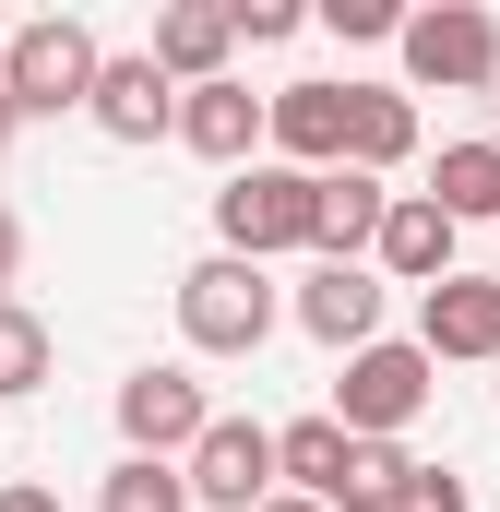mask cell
<instances>
[{"label": "cell", "mask_w": 500, "mask_h": 512, "mask_svg": "<svg viewBox=\"0 0 500 512\" xmlns=\"http://www.w3.org/2000/svg\"><path fill=\"white\" fill-rule=\"evenodd\" d=\"M286 322V298H274V274L262 262H227L203 251L191 274H179V346L191 358H262V334Z\"/></svg>", "instance_id": "obj_1"}, {"label": "cell", "mask_w": 500, "mask_h": 512, "mask_svg": "<svg viewBox=\"0 0 500 512\" xmlns=\"http://www.w3.org/2000/svg\"><path fill=\"white\" fill-rule=\"evenodd\" d=\"M310 215H322V179L250 155L239 179L215 191V251L227 262H274V251H310Z\"/></svg>", "instance_id": "obj_2"}, {"label": "cell", "mask_w": 500, "mask_h": 512, "mask_svg": "<svg viewBox=\"0 0 500 512\" xmlns=\"http://www.w3.org/2000/svg\"><path fill=\"white\" fill-rule=\"evenodd\" d=\"M96 24H72V12H36V24H12V48H0V96H12V120H60V108H84L96 96Z\"/></svg>", "instance_id": "obj_3"}, {"label": "cell", "mask_w": 500, "mask_h": 512, "mask_svg": "<svg viewBox=\"0 0 500 512\" xmlns=\"http://www.w3.org/2000/svg\"><path fill=\"white\" fill-rule=\"evenodd\" d=\"M393 48H405V84H417V96H489L500 84V12H477V0L405 12Z\"/></svg>", "instance_id": "obj_4"}, {"label": "cell", "mask_w": 500, "mask_h": 512, "mask_svg": "<svg viewBox=\"0 0 500 512\" xmlns=\"http://www.w3.org/2000/svg\"><path fill=\"white\" fill-rule=\"evenodd\" d=\"M429 382H441V370H429L417 346H393V334H370V346L346 358V382H334V405H322V417H334L346 441H405V429L429 417Z\"/></svg>", "instance_id": "obj_5"}, {"label": "cell", "mask_w": 500, "mask_h": 512, "mask_svg": "<svg viewBox=\"0 0 500 512\" xmlns=\"http://www.w3.org/2000/svg\"><path fill=\"white\" fill-rule=\"evenodd\" d=\"M203 429H215V393L191 382L179 358H143V370L120 382V441L143 453V465H179Z\"/></svg>", "instance_id": "obj_6"}, {"label": "cell", "mask_w": 500, "mask_h": 512, "mask_svg": "<svg viewBox=\"0 0 500 512\" xmlns=\"http://www.w3.org/2000/svg\"><path fill=\"white\" fill-rule=\"evenodd\" d=\"M179 489H191V512H262L274 501V429L262 417H215L179 453Z\"/></svg>", "instance_id": "obj_7"}, {"label": "cell", "mask_w": 500, "mask_h": 512, "mask_svg": "<svg viewBox=\"0 0 500 512\" xmlns=\"http://www.w3.org/2000/svg\"><path fill=\"white\" fill-rule=\"evenodd\" d=\"M453 251H465V227H453L429 191H393V203H381V239H370V274H381V286H417V298H429L441 274H465Z\"/></svg>", "instance_id": "obj_8"}, {"label": "cell", "mask_w": 500, "mask_h": 512, "mask_svg": "<svg viewBox=\"0 0 500 512\" xmlns=\"http://www.w3.org/2000/svg\"><path fill=\"white\" fill-rule=\"evenodd\" d=\"M381 298H393V286H381L370 262H310L286 310H298V334H310V346H334V358H358V346L381 334Z\"/></svg>", "instance_id": "obj_9"}, {"label": "cell", "mask_w": 500, "mask_h": 512, "mask_svg": "<svg viewBox=\"0 0 500 512\" xmlns=\"http://www.w3.org/2000/svg\"><path fill=\"white\" fill-rule=\"evenodd\" d=\"M417 358H429V370H441V358L500 370V274H441V286L417 298Z\"/></svg>", "instance_id": "obj_10"}, {"label": "cell", "mask_w": 500, "mask_h": 512, "mask_svg": "<svg viewBox=\"0 0 500 512\" xmlns=\"http://www.w3.org/2000/svg\"><path fill=\"white\" fill-rule=\"evenodd\" d=\"M84 120L108 131V143H167V131H179V84H167L143 48H108V60H96V96H84Z\"/></svg>", "instance_id": "obj_11"}, {"label": "cell", "mask_w": 500, "mask_h": 512, "mask_svg": "<svg viewBox=\"0 0 500 512\" xmlns=\"http://www.w3.org/2000/svg\"><path fill=\"white\" fill-rule=\"evenodd\" d=\"M262 143H274V167H298V179L346 167V84H274V96H262Z\"/></svg>", "instance_id": "obj_12"}, {"label": "cell", "mask_w": 500, "mask_h": 512, "mask_svg": "<svg viewBox=\"0 0 500 512\" xmlns=\"http://www.w3.org/2000/svg\"><path fill=\"white\" fill-rule=\"evenodd\" d=\"M143 60H155L179 96H191V84H227V60H239V24H227V0H167Z\"/></svg>", "instance_id": "obj_13"}, {"label": "cell", "mask_w": 500, "mask_h": 512, "mask_svg": "<svg viewBox=\"0 0 500 512\" xmlns=\"http://www.w3.org/2000/svg\"><path fill=\"white\" fill-rule=\"evenodd\" d=\"M179 143H191L203 167H227V179H239L250 155H262V96H250L239 72H227V84H191V96H179Z\"/></svg>", "instance_id": "obj_14"}, {"label": "cell", "mask_w": 500, "mask_h": 512, "mask_svg": "<svg viewBox=\"0 0 500 512\" xmlns=\"http://www.w3.org/2000/svg\"><path fill=\"white\" fill-rule=\"evenodd\" d=\"M417 155V96L405 84H346V167L358 179H393Z\"/></svg>", "instance_id": "obj_15"}, {"label": "cell", "mask_w": 500, "mask_h": 512, "mask_svg": "<svg viewBox=\"0 0 500 512\" xmlns=\"http://www.w3.org/2000/svg\"><path fill=\"white\" fill-rule=\"evenodd\" d=\"M381 179H358V167H322V215H310V262H370L381 239Z\"/></svg>", "instance_id": "obj_16"}, {"label": "cell", "mask_w": 500, "mask_h": 512, "mask_svg": "<svg viewBox=\"0 0 500 512\" xmlns=\"http://www.w3.org/2000/svg\"><path fill=\"white\" fill-rule=\"evenodd\" d=\"M346 453H358V441H346L334 417H286V429H274V489L334 512V489H346Z\"/></svg>", "instance_id": "obj_17"}, {"label": "cell", "mask_w": 500, "mask_h": 512, "mask_svg": "<svg viewBox=\"0 0 500 512\" xmlns=\"http://www.w3.org/2000/svg\"><path fill=\"white\" fill-rule=\"evenodd\" d=\"M429 203H441L453 227H500V143H441Z\"/></svg>", "instance_id": "obj_18"}, {"label": "cell", "mask_w": 500, "mask_h": 512, "mask_svg": "<svg viewBox=\"0 0 500 512\" xmlns=\"http://www.w3.org/2000/svg\"><path fill=\"white\" fill-rule=\"evenodd\" d=\"M60 370V346H48V322L24 310V298H0V405H24V393Z\"/></svg>", "instance_id": "obj_19"}, {"label": "cell", "mask_w": 500, "mask_h": 512, "mask_svg": "<svg viewBox=\"0 0 500 512\" xmlns=\"http://www.w3.org/2000/svg\"><path fill=\"white\" fill-rule=\"evenodd\" d=\"M417 477V453L405 441H358L346 453V489H334V512H393V489Z\"/></svg>", "instance_id": "obj_20"}, {"label": "cell", "mask_w": 500, "mask_h": 512, "mask_svg": "<svg viewBox=\"0 0 500 512\" xmlns=\"http://www.w3.org/2000/svg\"><path fill=\"white\" fill-rule=\"evenodd\" d=\"M96 512H191V489H179V465L120 453V465H108V489H96Z\"/></svg>", "instance_id": "obj_21"}, {"label": "cell", "mask_w": 500, "mask_h": 512, "mask_svg": "<svg viewBox=\"0 0 500 512\" xmlns=\"http://www.w3.org/2000/svg\"><path fill=\"white\" fill-rule=\"evenodd\" d=\"M227 24H239V48H286L310 12H298V0H227Z\"/></svg>", "instance_id": "obj_22"}, {"label": "cell", "mask_w": 500, "mask_h": 512, "mask_svg": "<svg viewBox=\"0 0 500 512\" xmlns=\"http://www.w3.org/2000/svg\"><path fill=\"white\" fill-rule=\"evenodd\" d=\"M393 512H477V489H465L453 465H417V477L393 489Z\"/></svg>", "instance_id": "obj_23"}, {"label": "cell", "mask_w": 500, "mask_h": 512, "mask_svg": "<svg viewBox=\"0 0 500 512\" xmlns=\"http://www.w3.org/2000/svg\"><path fill=\"white\" fill-rule=\"evenodd\" d=\"M310 24H334V36H393V24H405V12H393V0H322V12H310Z\"/></svg>", "instance_id": "obj_24"}, {"label": "cell", "mask_w": 500, "mask_h": 512, "mask_svg": "<svg viewBox=\"0 0 500 512\" xmlns=\"http://www.w3.org/2000/svg\"><path fill=\"white\" fill-rule=\"evenodd\" d=\"M12 274H24V215L0 203V298H12Z\"/></svg>", "instance_id": "obj_25"}, {"label": "cell", "mask_w": 500, "mask_h": 512, "mask_svg": "<svg viewBox=\"0 0 500 512\" xmlns=\"http://www.w3.org/2000/svg\"><path fill=\"white\" fill-rule=\"evenodd\" d=\"M0 512H60V489H0Z\"/></svg>", "instance_id": "obj_26"}, {"label": "cell", "mask_w": 500, "mask_h": 512, "mask_svg": "<svg viewBox=\"0 0 500 512\" xmlns=\"http://www.w3.org/2000/svg\"><path fill=\"white\" fill-rule=\"evenodd\" d=\"M262 512H322V501H286V489H274V501H262Z\"/></svg>", "instance_id": "obj_27"}, {"label": "cell", "mask_w": 500, "mask_h": 512, "mask_svg": "<svg viewBox=\"0 0 500 512\" xmlns=\"http://www.w3.org/2000/svg\"><path fill=\"white\" fill-rule=\"evenodd\" d=\"M12 131H24V120H12V96H0V143H12Z\"/></svg>", "instance_id": "obj_28"}]
</instances>
